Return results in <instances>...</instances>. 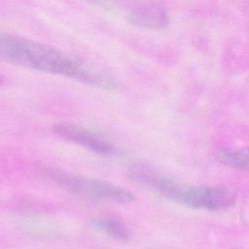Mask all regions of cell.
<instances>
[{"instance_id": "5", "label": "cell", "mask_w": 249, "mask_h": 249, "mask_svg": "<svg viewBox=\"0 0 249 249\" xmlns=\"http://www.w3.org/2000/svg\"><path fill=\"white\" fill-rule=\"evenodd\" d=\"M53 133L58 137L102 156H114L118 149L94 132L71 123H59L53 125Z\"/></svg>"}, {"instance_id": "4", "label": "cell", "mask_w": 249, "mask_h": 249, "mask_svg": "<svg viewBox=\"0 0 249 249\" xmlns=\"http://www.w3.org/2000/svg\"><path fill=\"white\" fill-rule=\"evenodd\" d=\"M125 14L126 19L139 27L160 30L169 24L166 7L157 0H112Z\"/></svg>"}, {"instance_id": "7", "label": "cell", "mask_w": 249, "mask_h": 249, "mask_svg": "<svg viewBox=\"0 0 249 249\" xmlns=\"http://www.w3.org/2000/svg\"><path fill=\"white\" fill-rule=\"evenodd\" d=\"M216 159L225 165L249 170V148L228 149L222 148L215 151Z\"/></svg>"}, {"instance_id": "2", "label": "cell", "mask_w": 249, "mask_h": 249, "mask_svg": "<svg viewBox=\"0 0 249 249\" xmlns=\"http://www.w3.org/2000/svg\"><path fill=\"white\" fill-rule=\"evenodd\" d=\"M133 177L161 196L194 209L222 210L235 201L233 192L224 187L192 186L149 171L134 172Z\"/></svg>"}, {"instance_id": "1", "label": "cell", "mask_w": 249, "mask_h": 249, "mask_svg": "<svg viewBox=\"0 0 249 249\" xmlns=\"http://www.w3.org/2000/svg\"><path fill=\"white\" fill-rule=\"evenodd\" d=\"M0 55L5 61L37 71L64 76L85 84L112 89L113 82L89 71L55 47L11 33H1Z\"/></svg>"}, {"instance_id": "9", "label": "cell", "mask_w": 249, "mask_h": 249, "mask_svg": "<svg viewBox=\"0 0 249 249\" xmlns=\"http://www.w3.org/2000/svg\"><path fill=\"white\" fill-rule=\"evenodd\" d=\"M147 249H158V248H147Z\"/></svg>"}, {"instance_id": "6", "label": "cell", "mask_w": 249, "mask_h": 249, "mask_svg": "<svg viewBox=\"0 0 249 249\" xmlns=\"http://www.w3.org/2000/svg\"><path fill=\"white\" fill-rule=\"evenodd\" d=\"M89 226L106 235L115 239L125 241L130 236V231L127 226L118 218L108 216L93 217L89 221Z\"/></svg>"}, {"instance_id": "3", "label": "cell", "mask_w": 249, "mask_h": 249, "mask_svg": "<svg viewBox=\"0 0 249 249\" xmlns=\"http://www.w3.org/2000/svg\"><path fill=\"white\" fill-rule=\"evenodd\" d=\"M47 174L64 189L81 196L118 203H127L134 199L133 194L128 190L107 181L87 178L55 169L48 170Z\"/></svg>"}, {"instance_id": "8", "label": "cell", "mask_w": 249, "mask_h": 249, "mask_svg": "<svg viewBox=\"0 0 249 249\" xmlns=\"http://www.w3.org/2000/svg\"><path fill=\"white\" fill-rule=\"evenodd\" d=\"M87 1H89V2H91L92 4L98 5V6H100V7H106V6H107V5L105 4V2L102 1V0H87Z\"/></svg>"}]
</instances>
